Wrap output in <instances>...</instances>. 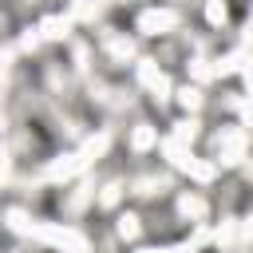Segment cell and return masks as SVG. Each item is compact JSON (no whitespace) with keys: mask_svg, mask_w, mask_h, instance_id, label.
Returning <instances> with one entry per match:
<instances>
[{"mask_svg":"<svg viewBox=\"0 0 253 253\" xmlns=\"http://www.w3.org/2000/svg\"><path fill=\"white\" fill-rule=\"evenodd\" d=\"M170 24H174L170 12H146V16H142V28H146V32H162V28H170Z\"/></svg>","mask_w":253,"mask_h":253,"instance_id":"obj_1","label":"cell"}]
</instances>
